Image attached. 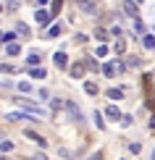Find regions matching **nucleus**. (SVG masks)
<instances>
[{
  "mask_svg": "<svg viewBox=\"0 0 155 160\" xmlns=\"http://www.w3.org/2000/svg\"><path fill=\"white\" fill-rule=\"evenodd\" d=\"M0 139H3V137H0Z\"/></svg>",
  "mask_w": 155,
  "mask_h": 160,
  "instance_id": "30",
  "label": "nucleus"
},
{
  "mask_svg": "<svg viewBox=\"0 0 155 160\" xmlns=\"http://www.w3.org/2000/svg\"><path fill=\"white\" fill-rule=\"evenodd\" d=\"M84 92H90V95H97V84H92V82H84Z\"/></svg>",
  "mask_w": 155,
  "mask_h": 160,
  "instance_id": "17",
  "label": "nucleus"
},
{
  "mask_svg": "<svg viewBox=\"0 0 155 160\" xmlns=\"http://www.w3.org/2000/svg\"><path fill=\"white\" fill-rule=\"evenodd\" d=\"M124 13H129L132 18H139V11H137V3H132V0H126V3H124Z\"/></svg>",
  "mask_w": 155,
  "mask_h": 160,
  "instance_id": "5",
  "label": "nucleus"
},
{
  "mask_svg": "<svg viewBox=\"0 0 155 160\" xmlns=\"http://www.w3.org/2000/svg\"><path fill=\"white\" fill-rule=\"evenodd\" d=\"M18 89H21V92H32V84H24L21 82V84H18Z\"/></svg>",
  "mask_w": 155,
  "mask_h": 160,
  "instance_id": "26",
  "label": "nucleus"
},
{
  "mask_svg": "<svg viewBox=\"0 0 155 160\" xmlns=\"http://www.w3.org/2000/svg\"><path fill=\"white\" fill-rule=\"evenodd\" d=\"M39 61H42V58H39L37 52H32V55L26 58V66H39Z\"/></svg>",
  "mask_w": 155,
  "mask_h": 160,
  "instance_id": "13",
  "label": "nucleus"
},
{
  "mask_svg": "<svg viewBox=\"0 0 155 160\" xmlns=\"http://www.w3.org/2000/svg\"><path fill=\"white\" fill-rule=\"evenodd\" d=\"M5 121H13V123H16V121H32V118L26 116V113H8V116H5Z\"/></svg>",
  "mask_w": 155,
  "mask_h": 160,
  "instance_id": "9",
  "label": "nucleus"
},
{
  "mask_svg": "<svg viewBox=\"0 0 155 160\" xmlns=\"http://www.w3.org/2000/svg\"><path fill=\"white\" fill-rule=\"evenodd\" d=\"M137 3H145V0H137Z\"/></svg>",
  "mask_w": 155,
  "mask_h": 160,
  "instance_id": "29",
  "label": "nucleus"
},
{
  "mask_svg": "<svg viewBox=\"0 0 155 160\" xmlns=\"http://www.w3.org/2000/svg\"><path fill=\"white\" fill-rule=\"evenodd\" d=\"M97 55H100V58H105V55H108V48H105V45H103V48H97Z\"/></svg>",
  "mask_w": 155,
  "mask_h": 160,
  "instance_id": "27",
  "label": "nucleus"
},
{
  "mask_svg": "<svg viewBox=\"0 0 155 160\" xmlns=\"http://www.w3.org/2000/svg\"><path fill=\"white\" fill-rule=\"evenodd\" d=\"M95 126H97V129H105V121H103V113H95Z\"/></svg>",
  "mask_w": 155,
  "mask_h": 160,
  "instance_id": "19",
  "label": "nucleus"
},
{
  "mask_svg": "<svg viewBox=\"0 0 155 160\" xmlns=\"http://www.w3.org/2000/svg\"><path fill=\"white\" fill-rule=\"evenodd\" d=\"M13 37H16L13 32H5V34H3V42H13Z\"/></svg>",
  "mask_w": 155,
  "mask_h": 160,
  "instance_id": "24",
  "label": "nucleus"
},
{
  "mask_svg": "<svg viewBox=\"0 0 155 160\" xmlns=\"http://www.w3.org/2000/svg\"><path fill=\"white\" fill-rule=\"evenodd\" d=\"M63 108H66V110H69L71 116H74V121H84V118H82V113H79V108H76V105H74V102H66Z\"/></svg>",
  "mask_w": 155,
  "mask_h": 160,
  "instance_id": "8",
  "label": "nucleus"
},
{
  "mask_svg": "<svg viewBox=\"0 0 155 160\" xmlns=\"http://www.w3.org/2000/svg\"><path fill=\"white\" fill-rule=\"evenodd\" d=\"M108 97L111 100H121L124 97V89H108Z\"/></svg>",
  "mask_w": 155,
  "mask_h": 160,
  "instance_id": "15",
  "label": "nucleus"
},
{
  "mask_svg": "<svg viewBox=\"0 0 155 160\" xmlns=\"http://www.w3.org/2000/svg\"><path fill=\"white\" fill-rule=\"evenodd\" d=\"M21 108H26L29 113H34V116H42V108L34 105V102H29V100H21Z\"/></svg>",
  "mask_w": 155,
  "mask_h": 160,
  "instance_id": "7",
  "label": "nucleus"
},
{
  "mask_svg": "<svg viewBox=\"0 0 155 160\" xmlns=\"http://www.w3.org/2000/svg\"><path fill=\"white\" fill-rule=\"evenodd\" d=\"M116 52H126V42H124V39H118V42H116Z\"/></svg>",
  "mask_w": 155,
  "mask_h": 160,
  "instance_id": "23",
  "label": "nucleus"
},
{
  "mask_svg": "<svg viewBox=\"0 0 155 160\" xmlns=\"http://www.w3.org/2000/svg\"><path fill=\"white\" fill-rule=\"evenodd\" d=\"M29 76H34V79H45V68H37V66H29Z\"/></svg>",
  "mask_w": 155,
  "mask_h": 160,
  "instance_id": "10",
  "label": "nucleus"
},
{
  "mask_svg": "<svg viewBox=\"0 0 155 160\" xmlns=\"http://www.w3.org/2000/svg\"><path fill=\"white\" fill-rule=\"evenodd\" d=\"M24 137H29L34 144H39V147H48V139H45V137H39L34 129H24Z\"/></svg>",
  "mask_w": 155,
  "mask_h": 160,
  "instance_id": "2",
  "label": "nucleus"
},
{
  "mask_svg": "<svg viewBox=\"0 0 155 160\" xmlns=\"http://www.w3.org/2000/svg\"><path fill=\"white\" fill-rule=\"evenodd\" d=\"M71 74H74V76L79 79V76L84 74V66H82V63H76V66H71Z\"/></svg>",
  "mask_w": 155,
  "mask_h": 160,
  "instance_id": "16",
  "label": "nucleus"
},
{
  "mask_svg": "<svg viewBox=\"0 0 155 160\" xmlns=\"http://www.w3.org/2000/svg\"><path fill=\"white\" fill-rule=\"evenodd\" d=\"M142 42H145V48H150V50H155V37L150 34V32H147V34H145V39H142Z\"/></svg>",
  "mask_w": 155,
  "mask_h": 160,
  "instance_id": "11",
  "label": "nucleus"
},
{
  "mask_svg": "<svg viewBox=\"0 0 155 160\" xmlns=\"http://www.w3.org/2000/svg\"><path fill=\"white\" fill-rule=\"evenodd\" d=\"M34 21L45 26V24H50V21H53V13H50V11H45V8H39V11L34 13Z\"/></svg>",
  "mask_w": 155,
  "mask_h": 160,
  "instance_id": "3",
  "label": "nucleus"
},
{
  "mask_svg": "<svg viewBox=\"0 0 155 160\" xmlns=\"http://www.w3.org/2000/svg\"><path fill=\"white\" fill-rule=\"evenodd\" d=\"M16 34H24V37H29V26L18 21V24H16Z\"/></svg>",
  "mask_w": 155,
  "mask_h": 160,
  "instance_id": "12",
  "label": "nucleus"
},
{
  "mask_svg": "<svg viewBox=\"0 0 155 160\" xmlns=\"http://www.w3.org/2000/svg\"><path fill=\"white\" fill-rule=\"evenodd\" d=\"M58 34H60V26H58V24H53L50 29H48V37L53 39V37H58Z\"/></svg>",
  "mask_w": 155,
  "mask_h": 160,
  "instance_id": "18",
  "label": "nucleus"
},
{
  "mask_svg": "<svg viewBox=\"0 0 155 160\" xmlns=\"http://www.w3.org/2000/svg\"><path fill=\"white\" fill-rule=\"evenodd\" d=\"M0 45H3V32H0Z\"/></svg>",
  "mask_w": 155,
  "mask_h": 160,
  "instance_id": "28",
  "label": "nucleus"
},
{
  "mask_svg": "<svg viewBox=\"0 0 155 160\" xmlns=\"http://www.w3.org/2000/svg\"><path fill=\"white\" fill-rule=\"evenodd\" d=\"M55 66H58V68L66 66V52H55Z\"/></svg>",
  "mask_w": 155,
  "mask_h": 160,
  "instance_id": "14",
  "label": "nucleus"
},
{
  "mask_svg": "<svg viewBox=\"0 0 155 160\" xmlns=\"http://www.w3.org/2000/svg\"><path fill=\"white\" fill-rule=\"evenodd\" d=\"M79 3V8H82L84 13H97V3L95 0H76Z\"/></svg>",
  "mask_w": 155,
  "mask_h": 160,
  "instance_id": "4",
  "label": "nucleus"
},
{
  "mask_svg": "<svg viewBox=\"0 0 155 160\" xmlns=\"http://www.w3.org/2000/svg\"><path fill=\"white\" fill-rule=\"evenodd\" d=\"M0 150L8 152V150H13V144H11V142H5V139H0Z\"/></svg>",
  "mask_w": 155,
  "mask_h": 160,
  "instance_id": "22",
  "label": "nucleus"
},
{
  "mask_svg": "<svg viewBox=\"0 0 155 160\" xmlns=\"http://www.w3.org/2000/svg\"><path fill=\"white\" fill-rule=\"evenodd\" d=\"M121 71H124V63H121V61H111V63L103 66V74L105 76H116V74H121Z\"/></svg>",
  "mask_w": 155,
  "mask_h": 160,
  "instance_id": "1",
  "label": "nucleus"
},
{
  "mask_svg": "<svg viewBox=\"0 0 155 160\" xmlns=\"http://www.w3.org/2000/svg\"><path fill=\"white\" fill-rule=\"evenodd\" d=\"M105 116L111 118V121H121V110L116 108V105H108V108H105Z\"/></svg>",
  "mask_w": 155,
  "mask_h": 160,
  "instance_id": "6",
  "label": "nucleus"
},
{
  "mask_svg": "<svg viewBox=\"0 0 155 160\" xmlns=\"http://www.w3.org/2000/svg\"><path fill=\"white\" fill-rule=\"evenodd\" d=\"M0 71H3V74H13L16 68H13V66H0Z\"/></svg>",
  "mask_w": 155,
  "mask_h": 160,
  "instance_id": "25",
  "label": "nucleus"
},
{
  "mask_svg": "<svg viewBox=\"0 0 155 160\" xmlns=\"http://www.w3.org/2000/svg\"><path fill=\"white\" fill-rule=\"evenodd\" d=\"M95 37L100 39V42H105V39H108V32H105V29H97V32H95Z\"/></svg>",
  "mask_w": 155,
  "mask_h": 160,
  "instance_id": "21",
  "label": "nucleus"
},
{
  "mask_svg": "<svg viewBox=\"0 0 155 160\" xmlns=\"http://www.w3.org/2000/svg\"><path fill=\"white\" fill-rule=\"evenodd\" d=\"M18 52H21V48L13 45V42H8V55H18Z\"/></svg>",
  "mask_w": 155,
  "mask_h": 160,
  "instance_id": "20",
  "label": "nucleus"
}]
</instances>
